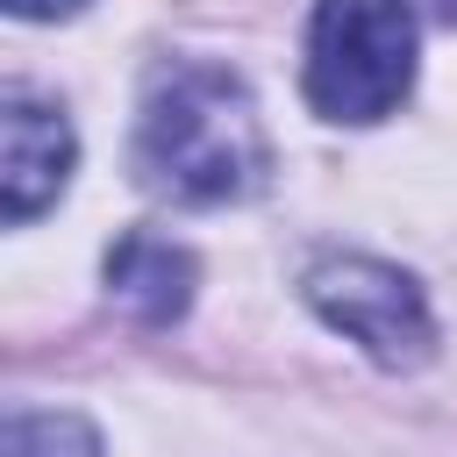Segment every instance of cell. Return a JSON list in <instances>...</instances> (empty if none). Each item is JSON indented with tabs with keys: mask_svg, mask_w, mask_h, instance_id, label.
I'll list each match as a JSON object with an SVG mask.
<instances>
[{
	"mask_svg": "<svg viewBox=\"0 0 457 457\" xmlns=\"http://www.w3.org/2000/svg\"><path fill=\"white\" fill-rule=\"evenodd\" d=\"M79 0H7V14H21V21H57V14H71Z\"/></svg>",
	"mask_w": 457,
	"mask_h": 457,
	"instance_id": "obj_7",
	"label": "cell"
},
{
	"mask_svg": "<svg viewBox=\"0 0 457 457\" xmlns=\"http://www.w3.org/2000/svg\"><path fill=\"white\" fill-rule=\"evenodd\" d=\"M428 14H443V21H457V0H421Z\"/></svg>",
	"mask_w": 457,
	"mask_h": 457,
	"instance_id": "obj_8",
	"label": "cell"
},
{
	"mask_svg": "<svg viewBox=\"0 0 457 457\" xmlns=\"http://www.w3.org/2000/svg\"><path fill=\"white\" fill-rule=\"evenodd\" d=\"M414 86L407 0H321L307 21V100L328 121H378Z\"/></svg>",
	"mask_w": 457,
	"mask_h": 457,
	"instance_id": "obj_2",
	"label": "cell"
},
{
	"mask_svg": "<svg viewBox=\"0 0 457 457\" xmlns=\"http://www.w3.org/2000/svg\"><path fill=\"white\" fill-rule=\"evenodd\" d=\"M307 307L343 328L371 364L386 371H407L428 357L436 343V321H428V300L421 286L400 271V264H378V257H321L307 271Z\"/></svg>",
	"mask_w": 457,
	"mask_h": 457,
	"instance_id": "obj_3",
	"label": "cell"
},
{
	"mask_svg": "<svg viewBox=\"0 0 457 457\" xmlns=\"http://www.w3.org/2000/svg\"><path fill=\"white\" fill-rule=\"evenodd\" d=\"M107 286H114V300L136 307L143 321H171V314H186V300H193V257H186L179 243H164V236H129V243L107 257Z\"/></svg>",
	"mask_w": 457,
	"mask_h": 457,
	"instance_id": "obj_5",
	"label": "cell"
},
{
	"mask_svg": "<svg viewBox=\"0 0 457 457\" xmlns=\"http://www.w3.org/2000/svg\"><path fill=\"white\" fill-rule=\"evenodd\" d=\"M71 157H79L71 121H64L57 107L29 100V93H7V114H0V164H7V171H0V193H7V221L43 214V207L64 193Z\"/></svg>",
	"mask_w": 457,
	"mask_h": 457,
	"instance_id": "obj_4",
	"label": "cell"
},
{
	"mask_svg": "<svg viewBox=\"0 0 457 457\" xmlns=\"http://www.w3.org/2000/svg\"><path fill=\"white\" fill-rule=\"evenodd\" d=\"M0 457H100V436L93 421L64 414V407H21L7 414V436H0Z\"/></svg>",
	"mask_w": 457,
	"mask_h": 457,
	"instance_id": "obj_6",
	"label": "cell"
},
{
	"mask_svg": "<svg viewBox=\"0 0 457 457\" xmlns=\"http://www.w3.org/2000/svg\"><path fill=\"white\" fill-rule=\"evenodd\" d=\"M136 171L193 207L250 200L271 171V143L257 100L221 64H171L150 79L136 114Z\"/></svg>",
	"mask_w": 457,
	"mask_h": 457,
	"instance_id": "obj_1",
	"label": "cell"
}]
</instances>
